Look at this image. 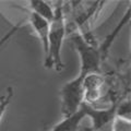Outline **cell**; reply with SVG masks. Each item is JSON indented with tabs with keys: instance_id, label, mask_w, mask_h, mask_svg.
<instances>
[{
	"instance_id": "6da1fadb",
	"label": "cell",
	"mask_w": 131,
	"mask_h": 131,
	"mask_svg": "<svg viewBox=\"0 0 131 131\" xmlns=\"http://www.w3.org/2000/svg\"><path fill=\"white\" fill-rule=\"evenodd\" d=\"M67 34V26L64 22V14L62 8L59 5L55 8V18L50 22L48 38V49L44 56V67L46 69H54L61 71L64 68L62 61V45Z\"/></svg>"
},
{
	"instance_id": "7a4b0ae2",
	"label": "cell",
	"mask_w": 131,
	"mask_h": 131,
	"mask_svg": "<svg viewBox=\"0 0 131 131\" xmlns=\"http://www.w3.org/2000/svg\"><path fill=\"white\" fill-rule=\"evenodd\" d=\"M83 74L79 73L74 79L67 82L60 91L61 113L63 117L70 116L81 108L84 103Z\"/></svg>"
},
{
	"instance_id": "3957f363",
	"label": "cell",
	"mask_w": 131,
	"mask_h": 131,
	"mask_svg": "<svg viewBox=\"0 0 131 131\" xmlns=\"http://www.w3.org/2000/svg\"><path fill=\"white\" fill-rule=\"evenodd\" d=\"M72 40L80 56L81 68L79 73L83 75L90 73H97L100 71V66L103 60L100 49L91 45L81 35H73Z\"/></svg>"
},
{
	"instance_id": "277c9868",
	"label": "cell",
	"mask_w": 131,
	"mask_h": 131,
	"mask_svg": "<svg viewBox=\"0 0 131 131\" xmlns=\"http://www.w3.org/2000/svg\"><path fill=\"white\" fill-rule=\"evenodd\" d=\"M83 108L86 117L91 118V131H102L106 127H108L109 124H113L116 117V106H112L108 108H98L83 103Z\"/></svg>"
},
{
	"instance_id": "5b68a950",
	"label": "cell",
	"mask_w": 131,
	"mask_h": 131,
	"mask_svg": "<svg viewBox=\"0 0 131 131\" xmlns=\"http://www.w3.org/2000/svg\"><path fill=\"white\" fill-rule=\"evenodd\" d=\"M105 80L97 73H90L83 79V91H84V104L93 106L103 96Z\"/></svg>"
},
{
	"instance_id": "8992f818",
	"label": "cell",
	"mask_w": 131,
	"mask_h": 131,
	"mask_svg": "<svg viewBox=\"0 0 131 131\" xmlns=\"http://www.w3.org/2000/svg\"><path fill=\"white\" fill-rule=\"evenodd\" d=\"M28 21L32 25L33 30H34L35 34L37 35L39 38V42L42 44L44 56L46 55L47 49H48V38H49V28H50V22L46 21L38 15L30 12V16H28Z\"/></svg>"
},
{
	"instance_id": "52a82bcc",
	"label": "cell",
	"mask_w": 131,
	"mask_h": 131,
	"mask_svg": "<svg viewBox=\"0 0 131 131\" xmlns=\"http://www.w3.org/2000/svg\"><path fill=\"white\" fill-rule=\"evenodd\" d=\"M86 117L85 115V110L83 108V104H82L81 108L77 110L74 114L70 115V116L63 117L62 120H60L58 124H56L50 131H79L81 122Z\"/></svg>"
},
{
	"instance_id": "ba28073f",
	"label": "cell",
	"mask_w": 131,
	"mask_h": 131,
	"mask_svg": "<svg viewBox=\"0 0 131 131\" xmlns=\"http://www.w3.org/2000/svg\"><path fill=\"white\" fill-rule=\"evenodd\" d=\"M31 8V12L39 18L46 20L48 22H51L55 18V8H52L51 5L44 0H31L28 1Z\"/></svg>"
},
{
	"instance_id": "9c48e42d",
	"label": "cell",
	"mask_w": 131,
	"mask_h": 131,
	"mask_svg": "<svg viewBox=\"0 0 131 131\" xmlns=\"http://www.w3.org/2000/svg\"><path fill=\"white\" fill-rule=\"evenodd\" d=\"M13 96H14V90L13 88L9 86L6 89L5 94L0 97V122H1L3 116H5L9 105L11 104V101L13 98Z\"/></svg>"
},
{
	"instance_id": "30bf717a",
	"label": "cell",
	"mask_w": 131,
	"mask_h": 131,
	"mask_svg": "<svg viewBox=\"0 0 131 131\" xmlns=\"http://www.w3.org/2000/svg\"><path fill=\"white\" fill-rule=\"evenodd\" d=\"M130 100H125L116 106V117L124 120L130 121L131 110H130Z\"/></svg>"
},
{
	"instance_id": "8fae6325",
	"label": "cell",
	"mask_w": 131,
	"mask_h": 131,
	"mask_svg": "<svg viewBox=\"0 0 131 131\" xmlns=\"http://www.w3.org/2000/svg\"><path fill=\"white\" fill-rule=\"evenodd\" d=\"M113 131H130V121L115 117L112 124Z\"/></svg>"
},
{
	"instance_id": "7c38bea8",
	"label": "cell",
	"mask_w": 131,
	"mask_h": 131,
	"mask_svg": "<svg viewBox=\"0 0 131 131\" xmlns=\"http://www.w3.org/2000/svg\"><path fill=\"white\" fill-rule=\"evenodd\" d=\"M20 27H21V23H19V24H16V25H14L13 27H11L10 30L8 31L1 38H0V50H1V48L5 46V45L9 42L12 37H13L16 33H18V31L20 30Z\"/></svg>"
}]
</instances>
